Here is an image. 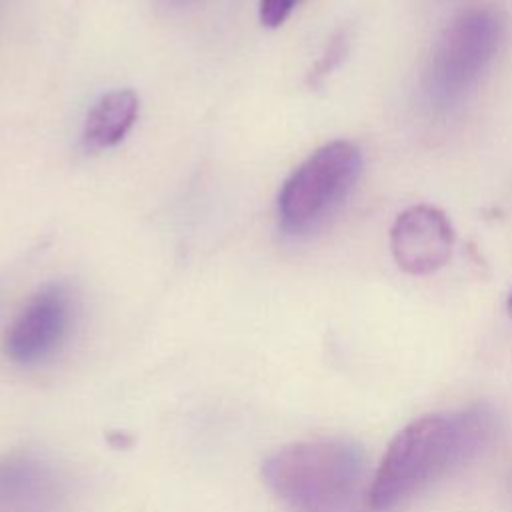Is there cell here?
<instances>
[{"label": "cell", "mask_w": 512, "mask_h": 512, "mask_svg": "<svg viewBox=\"0 0 512 512\" xmlns=\"http://www.w3.org/2000/svg\"><path fill=\"white\" fill-rule=\"evenodd\" d=\"M504 38L500 12L476 6L452 20L438 40L424 76V96L436 110L456 106L494 60Z\"/></svg>", "instance_id": "3957f363"}, {"label": "cell", "mask_w": 512, "mask_h": 512, "mask_svg": "<svg viewBox=\"0 0 512 512\" xmlns=\"http://www.w3.org/2000/svg\"><path fill=\"white\" fill-rule=\"evenodd\" d=\"M508 310H510V314H512V294H510V298H508Z\"/></svg>", "instance_id": "8fae6325"}, {"label": "cell", "mask_w": 512, "mask_h": 512, "mask_svg": "<svg viewBox=\"0 0 512 512\" xmlns=\"http://www.w3.org/2000/svg\"><path fill=\"white\" fill-rule=\"evenodd\" d=\"M140 100L130 88H118L100 96L88 110L82 126V146L100 152L118 146L138 120Z\"/></svg>", "instance_id": "52a82bcc"}, {"label": "cell", "mask_w": 512, "mask_h": 512, "mask_svg": "<svg viewBox=\"0 0 512 512\" xmlns=\"http://www.w3.org/2000/svg\"><path fill=\"white\" fill-rule=\"evenodd\" d=\"M496 414L486 404L416 418L390 442L368 490V504L388 512L472 460L494 436Z\"/></svg>", "instance_id": "6da1fadb"}, {"label": "cell", "mask_w": 512, "mask_h": 512, "mask_svg": "<svg viewBox=\"0 0 512 512\" xmlns=\"http://www.w3.org/2000/svg\"><path fill=\"white\" fill-rule=\"evenodd\" d=\"M454 230L448 216L428 204L400 212L390 228V252L408 274L422 276L440 270L452 256Z\"/></svg>", "instance_id": "8992f818"}, {"label": "cell", "mask_w": 512, "mask_h": 512, "mask_svg": "<svg viewBox=\"0 0 512 512\" xmlns=\"http://www.w3.org/2000/svg\"><path fill=\"white\" fill-rule=\"evenodd\" d=\"M262 478L292 512H358L368 496L364 450L348 440L284 446L264 460Z\"/></svg>", "instance_id": "7a4b0ae2"}, {"label": "cell", "mask_w": 512, "mask_h": 512, "mask_svg": "<svg viewBox=\"0 0 512 512\" xmlns=\"http://www.w3.org/2000/svg\"><path fill=\"white\" fill-rule=\"evenodd\" d=\"M302 0H260V22L268 28L284 24Z\"/></svg>", "instance_id": "30bf717a"}, {"label": "cell", "mask_w": 512, "mask_h": 512, "mask_svg": "<svg viewBox=\"0 0 512 512\" xmlns=\"http://www.w3.org/2000/svg\"><path fill=\"white\" fill-rule=\"evenodd\" d=\"M74 296L62 282L42 286L18 312L4 336V352L16 364H36L48 358L70 332Z\"/></svg>", "instance_id": "5b68a950"}, {"label": "cell", "mask_w": 512, "mask_h": 512, "mask_svg": "<svg viewBox=\"0 0 512 512\" xmlns=\"http://www.w3.org/2000/svg\"><path fill=\"white\" fill-rule=\"evenodd\" d=\"M54 488L56 478L40 460L22 454L0 460V506H40L54 496Z\"/></svg>", "instance_id": "ba28073f"}, {"label": "cell", "mask_w": 512, "mask_h": 512, "mask_svg": "<svg viewBox=\"0 0 512 512\" xmlns=\"http://www.w3.org/2000/svg\"><path fill=\"white\" fill-rule=\"evenodd\" d=\"M360 172L362 152L348 140H332L314 150L278 192L280 228L290 236L316 230L344 202Z\"/></svg>", "instance_id": "277c9868"}, {"label": "cell", "mask_w": 512, "mask_h": 512, "mask_svg": "<svg viewBox=\"0 0 512 512\" xmlns=\"http://www.w3.org/2000/svg\"><path fill=\"white\" fill-rule=\"evenodd\" d=\"M344 54H346V36L340 32L332 38V42L326 46L320 60L314 64V68L310 72V82L320 84L338 66V62L342 60Z\"/></svg>", "instance_id": "9c48e42d"}]
</instances>
